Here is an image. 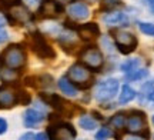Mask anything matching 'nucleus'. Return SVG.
Listing matches in <instances>:
<instances>
[{
	"label": "nucleus",
	"mask_w": 154,
	"mask_h": 140,
	"mask_svg": "<svg viewBox=\"0 0 154 140\" xmlns=\"http://www.w3.org/2000/svg\"><path fill=\"white\" fill-rule=\"evenodd\" d=\"M153 123H154V117H153Z\"/></svg>",
	"instance_id": "37"
},
{
	"label": "nucleus",
	"mask_w": 154,
	"mask_h": 140,
	"mask_svg": "<svg viewBox=\"0 0 154 140\" xmlns=\"http://www.w3.org/2000/svg\"><path fill=\"white\" fill-rule=\"evenodd\" d=\"M17 92L9 87V86H5L0 89V109H9V107L14 106L17 103Z\"/></svg>",
	"instance_id": "13"
},
{
	"label": "nucleus",
	"mask_w": 154,
	"mask_h": 140,
	"mask_svg": "<svg viewBox=\"0 0 154 140\" xmlns=\"http://www.w3.org/2000/svg\"><path fill=\"white\" fill-rule=\"evenodd\" d=\"M17 96V104H29L30 103V95L23 92V90H19L16 93Z\"/></svg>",
	"instance_id": "21"
},
{
	"label": "nucleus",
	"mask_w": 154,
	"mask_h": 140,
	"mask_svg": "<svg viewBox=\"0 0 154 140\" xmlns=\"http://www.w3.org/2000/svg\"><path fill=\"white\" fill-rule=\"evenodd\" d=\"M43 119H44L43 114L40 112H37V110H34V109H29L27 112L24 113V124H26L27 127L37 126L38 123L43 122Z\"/></svg>",
	"instance_id": "16"
},
{
	"label": "nucleus",
	"mask_w": 154,
	"mask_h": 140,
	"mask_svg": "<svg viewBox=\"0 0 154 140\" xmlns=\"http://www.w3.org/2000/svg\"><path fill=\"white\" fill-rule=\"evenodd\" d=\"M26 60H27L26 51L19 45H10L0 54V64L5 66L6 69H11V70L23 69L26 64Z\"/></svg>",
	"instance_id": "1"
},
{
	"label": "nucleus",
	"mask_w": 154,
	"mask_h": 140,
	"mask_svg": "<svg viewBox=\"0 0 154 140\" xmlns=\"http://www.w3.org/2000/svg\"><path fill=\"white\" fill-rule=\"evenodd\" d=\"M138 27L144 34L154 36V24H151V23H138Z\"/></svg>",
	"instance_id": "23"
},
{
	"label": "nucleus",
	"mask_w": 154,
	"mask_h": 140,
	"mask_svg": "<svg viewBox=\"0 0 154 140\" xmlns=\"http://www.w3.org/2000/svg\"><path fill=\"white\" fill-rule=\"evenodd\" d=\"M120 5V0H103V7L104 9H113Z\"/></svg>",
	"instance_id": "26"
},
{
	"label": "nucleus",
	"mask_w": 154,
	"mask_h": 140,
	"mask_svg": "<svg viewBox=\"0 0 154 140\" xmlns=\"http://www.w3.org/2000/svg\"><path fill=\"white\" fill-rule=\"evenodd\" d=\"M126 126L130 133L140 136L141 139H149L150 137L149 124H147L146 114L143 112H138V110L131 112V114L126 119Z\"/></svg>",
	"instance_id": "2"
},
{
	"label": "nucleus",
	"mask_w": 154,
	"mask_h": 140,
	"mask_svg": "<svg viewBox=\"0 0 154 140\" xmlns=\"http://www.w3.org/2000/svg\"><path fill=\"white\" fill-rule=\"evenodd\" d=\"M79 126L83 127L84 130H93L97 127V122L91 119L90 116H83L80 120H79Z\"/></svg>",
	"instance_id": "20"
},
{
	"label": "nucleus",
	"mask_w": 154,
	"mask_h": 140,
	"mask_svg": "<svg viewBox=\"0 0 154 140\" xmlns=\"http://www.w3.org/2000/svg\"><path fill=\"white\" fill-rule=\"evenodd\" d=\"M76 32L79 34V37L87 43H93L99 39L100 36V29L97 23H86V24H80L76 26Z\"/></svg>",
	"instance_id": "10"
},
{
	"label": "nucleus",
	"mask_w": 154,
	"mask_h": 140,
	"mask_svg": "<svg viewBox=\"0 0 154 140\" xmlns=\"http://www.w3.org/2000/svg\"><path fill=\"white\" fill-rule=\"evenodd\" d=\"M2 3L6 5L7 7H11V6H14V5H19L20 0H2Z\"/></svg>",
	"instance_id": "29"
},
{
	"label": "nucleus",
	"mask_w": 154,
	"mask_h": 140,
	"mask_svg": "<svg viewBox=\"0 0 154 140\" xmlns=\"http://www.w3.org/2000/svg\"><path fill=\"white\" fill-rule=\"evenodd\" d=\"M57 3H60V5H64V3H69V2H72V0H56Z\"/></svg>",
	"instance_id": "34"
},
{
	"label": "nucleus",
	"mask_w": 154,
	"mask_h": 140,
	"mask_svg": "<svg viewBox=\"0 0 154 140\" xmlns=\"http://www.w3.org/2000/svg\"><path fill=\"white\" fill-rule=\"evenodd\" d=\"M138 63H140L138 60H128V62H126L124 64H121V69H123L124 72L130 73V72H133V70H136V69H137Z\"/></svg>",
	"instance_id": "24"
},
{
	"label": "nucleus",
	"mask_w": 154,
	"mask_h": 140,
	"mask_svg": "<svg viewBox=\"0 0 154 140\" xmlns=\"http://www.w3.org/2000/svg\"><path fill=\"white\" fill-rule=\"evenodd\" d=\"M69 14L74 19V20H84L87 19L90 11H88L87 6L83 5V3H73L69 7Z\"/></svg>",
	"instance_id": "14"
},
{
	"label": "nucleus",
	"mask_w": 154,
	"mask_h": 140,
	"mask_svg": "<svg viewBox=\"0 0 154 140\" xmlns=\"http://www.w3.org/2000/svg\"><path fill=\"white\" fill-rule=\"evenodd\" d=\"M5 22H6V20H5V17H3L2 14H0V26H5Z\"/></svg>",
	"instance_id": "35"
},
{
	"label": "nucleus",
	"mask_w": 154,
	"mask_h": 140,
	"mask_svg": "<svg viewBox=\"0 0 154 140\" xmlns=\"http://www.w3.org/2000/svg\"><path fill=\"white\" fill-rule=\"evenodd\" d=\"M67 79L73 83H76L82 89H86L93 83L91 70L87 69L86 66H82V64H73L67 72Z\"/></svg>",
	"instance_id": "4"
},
{
	"label": "nucleus",
	"mask_w": 154,
	"mask_h": 140,
	"mask_svg": "<svg viewBox=\"0 0 154 140\" xmlns=\"http://www.w3.org/2000/svg\"><path fill=\"white\" fill-rule=\"evenodd\" d=\"M6 130H7V122H6L5 119L0 117V135L6 133Z\"/></svg>",
	"instance_id": "28"
},
{
	"label": "nucleus",
	"mask_w": 154,
	"mask_h": 140,
	"mask_svg": "<svg viewBox=\"0 0 154 140\" xmlns=\"http://www.w3.org/2000/svg\"><path fill=\"white\" fill-rule=\"evenodd\" d=\"M110 137V130L107 127H101V129L96 133V139L97 140H107Z\"/></svg>",
	"instance_id": "25"
},
{
	"label": "nucleus",
	"mask_w": 154,
	"mask_h": 140,
	"mask_svg": "<svg viewBox=\"0 0 154 140\" xmlns=\"http://www.w3.org/2000/svg\"><path fill=\"white\" fill-rule=\"evenodd\" d=\"M40 96L43 97L44 101H46L47 104H50L53 109H56V110L59 113H61V114H66L67 117H72L73 114H74V112L77 110V107L74 106V104L66 101L64 99H61L60 96H57V95H53V93H51V95L42 93Z\"/></svg>",
	"instance_id": "6"
},
{
	"label": "nucleus",
	"mask_w": 154,
	"mask_h": 140,
	"mask_svg": "<svg viewBox=\"0 0 154 140\" xmlns=\"http://www.w3.org/2000/svg\"><path fill=\"white\" fill-rule=\"evenodd\" d=\"M9 19L14 24H26V23L30 22L32 14H30V11L24 6H22L19 3V5L9 7Z\"/></svg>",
	"instance_id": "11"
},
{
	"label": "nucleus",
	"mask_w": 154,
	"mask_h": 140,
	"mask_svg": "<svg viewBox=\"0 0 154 140\" xmlns=\"http://www.w3.org/2000/svg\"><path fill=\"white\" fill-rule=\"evenodd\" d=\"M147 76V70H138V69H136V70H133V72L127 73V77L130 79V80H137V79H143Z\"/></svg>",
	"instance_id": "22"
},
{
	"label": "nucleus",
	"mask_w": 154,
	"mask_h": 140,
	"mask_svg": "<svg viewBox=\"0 0 154 140\" xmlns=\"http://www.w3.org/2000/svg\"><path fill=\"white\" fill-rule=\"evenodd\" d=\"M149 100L154 103V87H151V92L149 93Z\"/></svg>",
	"instance_id": "32"
},
{
	"label": "nucleus",
	"mask_w": 154,
	"mask_h": 140,
	"mask_svg": "<svg viewBox=\"0 0 154 140\" xmlns=\"http://www.w3.org/2000/svg\"><path fill=\"white\" fill-rule=\"evenodd\" d=\"M119 92V80L117 79H107L99 83L96 87V99L99 101H107L113 99Z\"/></svg>",
	"instance_id": "9"
},
{
	"label": "nucleus",
	"mask_w": 154,
	"mask_h": 140,
	"mask_svg": "<svg viewBox=\"0 0 154 140\" xmlns=\"http://www.w3.org/2000/svg\"><path fill=\"white\" fill-rule=\"evenodd\" d=\"M47 135L50 140H73L76 139V129L69 123H53L47 129Z\"/></svg>",
	"instance_id": "5"
},
{
	"label": "nucleus",
	"mask_w": 154,
	"mask_h": 140,
	"mask_svg": "<svg viewBox=\"0 0 154 140\" xmlns=\"http://www.w3.org/2000/svg\"><path fill=\"white\" fill-rule=\"evenodd\" d=\"M80 59L90 70H99L104 64V57L101 51L96 47H86L80 51Z\"/></svg>",
	"instance_id": "7"
},
{
	"label": "nucleus",
	"mask_w": 154,
	"mask_h": 140,
	"mask_svg": "<svg viewBox=\"0 0 154 140\" xmlns=\"http://www.w3.org/2000/svg\"><path fill=\"white\" fill-rule=\"evenodd\" d=\"M34 140H47V136L44 133H38L37 136H34Z\"/></svg>",
	"instance_id": "31"
},
{
	"label": "nucleus",
	"mask_w": 154,
	"mask_h": 140,
	"mask_svg": "<svg viewBox=\"0 0 154 140\" xmlns=\"http://www.w3.org/2000/svg\"><path fill=\"white\" fill-rule=\"evenodd\" d=\"M103 20H104L106 24H109V26H119V24H127V16L124 13H120V11H113V13H109V14H106L103 17Z\"/></svg>",
	"instance_id": "15"
},
{
	"label": "nucleus",
	"mask_w": 154,
	"mask_h": 140,
	"mask_svg": "<svg viewBox=\"0 0 154 140\" xmlns=\"http://www.w3.org/2000/svg\"><path fill=\"white\" fill-rule=\"evenodd\" d=\"M30 47L33 53L40 59L44 60H50L56 57V51L51 46L46 42V39L43 37V34L40 33H33L30 36Z\"/></svg>",
	"instance_id": "3"
},
{
	"label": "nucleus",
	"mask_w": 154,
	"mask_h": 140,
	"mask_svg": "<svg viewBox=\"0 0 154 140\" xmlns=\"http://www.w3.org/2000/svg\"><path fill=\"white\" fill-rule=\"evenodd\" d=\"M7 37H9V34H7V32H6L5 26H0V43L6 42V40H7Z\"/></svg>",
	"instance_id": "27"
},
{
	"label": "nucleus",
	"mask_w": 154,
	"mask_h": 140,
	"mask_svg": "<svg viewBox=\"0 0 154 140\" xmlns=\"http://www.w3.org/2000/svg\"><path fill=\"white\" fill-rule=\"evenodd\" d=\"M61 11H63V7H61L60 3H57L56 0H43L40 3V7H38V13L42 17H56L59 16Z\"/></svg>",
	"instance_id": "12"
},
{
	"label": "nucleus",
	"mask_w": 154,
	"mask_h": 140,
	"mask_svg": "<svg viewBox=\"0 0 154 140\" xmlns=\"http://www.w3.org/2000/svg\"><path fill=\"white\" fill-rule=\"evenodd\" d=\"M59 89L67 96H76L77 95L76 86H74L67 77H61L60 80H59Z\"/></svg>",
	"instance_id": "17"
},
{
	"label": "nucleus",
	"mask_w": 154,
	"mask_h": 140,
	"mask_svg": "<svg viewBox=\"0 0 154 140\" xmlns=\"http://www.w3.org/2000/svg\"><path fill=\"white\" fill-rule=\"evenodd\" d=\"M114 42L117 49L123 53V54H130L131 51L136 50L137 47V37L133 33L128 32H116L114 33Z\"/></svg>",
	"instance_id": "8"
},
{
	"label": "nucleus",
	"mask_w": 154,
	"mask_h": 140,
	"mask_svg": "<svg viewBox=\"0 0 154 140\" xmlns=\"http://www.w3.org/2000/svg\"><path fill=\"white\" fill-rule=\"evenodd\" d=\"M110 124L114 127L116 130H121L126 126V116L123 113H117L110 119Z\"/></svg>",
	"instance_id": "19"
},
{
	"label": "nucleus",
	"mask_w": 154,
	"mask_h": 140,
	"mask_svg": "<svg viewBox=\"0 0 154 140\" xmlns=\"http://www.w3.org/2000/svg\"><path fill=\"white\" fill-rule=\"evenodd\" d=\"M19 140H34V135L33 133H26V135H23Z\"/></svg>",
	"instance_id": "30"
},
{
	"label": "nucleus",
	"mask_w": 154,
	"mask_h": 140,
	"mask_svg": "<svg viewBox=\"0 0 154 140\" xmlns=\"http://www.w3.org/2000/svg\"><path fill=\"white\" fill-rule=\"evenodd\" d=\"M134 97H136V92H134V89H133V87L127 86V84L121 87L120 99H119V101H120L121 104H124V103H128V101H131Z\"/></svg>",
	"instance_id": "18"
},
{
	"label": "nucleus",
	"mask_w": 154,
	"mask_h": 140,
	"mask_svg": "<svg viewBox=\"0 0 154 140\" xmlns=\"http://www.w3.org/2000/svg\"><path fill=\"white\" fill-rule=\"evenodd\" d=\"M147 5H149L150 7V10L154 13V0H147Z\"/></svg>",
	"instance_id": "33"
},
{
	"label": "nucleus",
	"mask_w": 154,
	"mask_h": 140,
	"mask_svg": "<svg viewBox=\"0 0 154 140\" xmlns=\"http://www.w3.org/2000/svg\"><path fill=\"white\" fill-rule=\"evenodd\" d=\"M90 3H97V2H100V0H88Z\"/></svg>",
	"instance_id": "36"
}]
</instances>
